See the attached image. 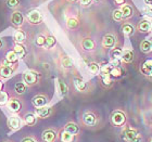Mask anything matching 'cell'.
<instances>
[{
    "label": "cell",
    "mask_w": 152,
    "mask_h": 142,
    "mask_svg": "<svg viewBox=\"0 0 152 142\" xmlns=\"http://www.w3.org/2000/svg\"><path fill=\"white\" fill-rule=\"evenodd\" d=\"M8 107L12 112H19L21 110V103H20L19 100L12 99V100H9V102H8Z\"/></svg>",
    "instance_id": "8fae6325"
},
{
    "label": "cell",
    "mask_w": 152,
    "mask_h": 142,
    "mask_svg": "<svg viewBox=\"0 0 152 142\" xmlns=\"http://www.w3.org/2000/svg\"><path fill=\"white\" fill-rule=\"evenodd\" d=\"M150 28H151V22L147 21V20H142V21H140L139 24H138V31L141 32V33L150 32Z\"/></svg>",
    "instance_id": "ba28073f"
},
{
    "label": "cell",
    "mask_w": 152,
    "mask_h": 142,
    "mask_svg": "<svg viewBox=\"0 0 152 142\" xmlns=\"http://www.w3.org/2000/svg\"><path fill=\"white\" fill-rule=\"evenodd\" d=\"M14 52L19 58H22L24 54H25V49L23 48V46H21L20 44H16L15 47H14Z\"/></svg>",
    "instance_id": "484cf974"
},
{
    "label": "cell",
    "mask_w": 152,
    "mask_h": 142,
    "mask_svg": "<svg viewBox=\"0 0 152 142\" xmlns=\"http://www.w3.org/2000/svg\"><path fill=\"white\" fill-rule=\"evenodd\" d=\"M112 16H113V20H115V21H122L123 20V15H122V12L120 10H114L113 13H112Z\"/></svg>",
    "instance_id": "d590c367"
},
{
    "label": "cell",
    "mask_w": 152,
    "mask_h": 142,
    "mask_svg": "<svg viewBox=\"0 0 152 142\" xmlns=\"http://www.w3.org/2000/svg\"><path fill=\"white\" fill-rule=\"evenodd\" d=\"M27 19L31 23L33 24H39L41 22V20H42V16H41L40 12L37 11V10H32V11H29L28 14H27Z\"/></svg>",
    "instance_id": "3957f363"
},
{
    "label": "cell",
    "mask_w": 152,
    "mask_h": 142,
    "mask_svg": "<svg viewBox=\"0 0 152 142\" xmlns=\"http://www.w3.org/2000/svg\"><path fill=\"white\" fill-rule=\"evenodd\" d=\"M42 139L45 142H53L56 140V133L53 130H46L42 135Z\"/></svg>",
    "instance_id": "5bb4252c"
},
{
    "label": "cell",
    "mask_w": 152,
    "mask_h": 142,
    "mask_svg": "<svg viewBox=\"0 0 152 142\" xmlns=\"http://www.w3.org/2000/svg\"><path fill=\"white\" fill-rule=\"evenodd\" d=\"M50 107H37L36 109V114H37L39 117H47L49 114H50Z\"/></svg>",
    "instance_id": "ac0fdd59"
},
{
    "label": "cell",
    "mask_w": 152,
    "mask_h": 142,
    "mask_svg": "<svg viewBox=\"0 0 152 142\" xmlns=\"http://www.w3.org/2000/svg\"><path fill=\"white\" fill-rule=\"evenodd\" d=\"M140 71H141V73H142L143 75L149 76V74L152 72V59H148V60L145 61L142 63V65H141Z\"/></svg>",
    "instance_id": "277c9868"
},
{
    "label": "cell",
    "mask_w": 152,
    "mask_h": 142,
    "mask_svg": "<svg viewBox=\"0 0 152 142\" xmlns=\"http://www.w3.org/2000/svg\"><path fill=\"white\" fill-rule=\"evenodd\" d=\"M124 139L126 140L127 142H140L141 141V138H140L139 133H137L135 129H132V128H127V129L124 130Z\"/></svg>",
    "instance_id": "6da1fadb"
},
{
    "label": "cell",
    "mask_w": 152,
    "mask_h": 142,
    "mask_svg": "<svg viewBox=\"0 0 152 142\" xmlns=\"http://www.w3.org/2000/svg\"><path fill=\"white\" fill-rule=\"evenodd\" d=\"M56 44V38L53 37V36H48L47 38H46V44H45V46H46V48L47 49H50V48H52Z\"/></svg>",
    "instance_id": "f1b7e54d"
},
{
    "label": "cell",
    "mask_w": 152,
    "mask_h": 142,
    "mask_svg": "<svg viewBox=\"0 0 152 142\" xmlns=\"http://www.w3.org/2000/svg\"><path fill=\"white\" fill-rule=\"evenodd\" d=\"M151 48H152V42L150 40H147V39H145V40L141 41V44H140V49H141V51H142V52H145V53H148V52H150V51H151Z\"/></svg>",
    "instance_id": "e0dca14e"
},
{
    "label": "cell",
    "mask_w": 152,
    "mask_h": 142,
    "mask_svg": "<svg viewBox=\"0 0 152 142\" xmlns=\"http://www.w3.org/2000/svg\"><path fill=\"white\" fill-rule=\"evenodd\" d=\"M83 120H84V123H85L87 126H94V125H96V123H97V117L92 113H86V114H84Z\"/></svg>",
    "instance_id": "5b68a950"
},
{
    "label": "cell",
    "mask_w": 152,
    "mask_h": 142,
    "mask_svg": "<svg viewBox=\"0 0 152 142\" xmlns=\"http://www.w3.org/2000/svg\"><path fill=\"white\" fill-rule=\"evenodd\" d=\"M150 142H152V140H151V141H150Z\"/></svg>",
    "instance_id": "11a10c76"
},
{
    "label": "cell",
    "mask_w": 152,
    "mask_h": 142,
    "mask_svg": "<svg viewBox=\"0 0 152 142\" xmlns=\"http://www.w3.org/2000/svg\"><path fill=\"white\" fill-rule=\"evenodd\" d=\"M46 103H47V99L42 97V95H37V97L33 99V104L35 105L36 107H42L46 105Z\"/></svg>",
    "instance_id": "4fadbf2b"
},
{
    "label": "cell",
    "mask_w": 152,
    "mask_h": 142,
    "mask_svg": "<svg viewBox=\"0 0 152 142\" xmlns=\"http://www.w3.org/2000/svg\"><path fill=\"white\" fill-rule=\"evenodd\" d=\"M120 11L122 12L123 19H127V17H129V16L133 15V8H132L129 4H122Z\"/></svg>",
    "instance_id": "52a82bcc"
},
{
    "label": "cell",
    "mask_w": 152,
    "mask_h": 142,
    "mask_svg": "<svg viewBox=\"0 0 152 142\" xmlns=\"http://www.w3.org/2000/svg\"><path fill=\"white\" fill-rule=\"evenodd\" d=\"M122 32L125 36H132L135 32V29H134L133 25H130V24H124L122 26Z\"/></svg>",
    "instance_id": "44dd1931"
},
{
    "label": "cell",
    "mask_w": 152,
    "mask_h": 142,
    "mask_svg": "<svg viewBox=\"0 0 152 142\" xmlns=\"http://www.w3.org/2000/svg\"><path fill=\"white\" fill-rule=\"evenodd\" d=\"M66 26L69 27L70 29H74L76 28L77 26H78V21L76 19H73V17H71V19L67 20L66 22Z\"/></svg>",
    "instance_id": "f546056e"
},
{
    "label": "cell",
    "mask_w": 152,
    "mask_h": 142,
    "mask_svg": "<svg viewBox=\"0 0 152 142\" xmlns=\"http://www.w3.org/2000/svg\"><path fill=\"white\" fill-rule=\"evenodd\" d=\"M151 11H152V9H151Z\"/></svg>",
    "instance_id": "9f6ffc18"
},
{
    "label": "cell",
    "mask_w": 152,
    "mask_h": 142,
    "mask_svg": "<svg viewBox=\"0 0 152 142\" xmlns=\"http://www.w3.org/2000/svg\"><path fill=\"white\" fill-rule=\"evenodd\" d=\"M151 129H152V125H151Z\"/></svg>",
    "instance_id": "f5cc1de1"
},
{
    "label": "cell",
    "mask_w": 152,
    "mask_h": 142,
    "mask_svg": "<svg viewBox=\"0 0 152 142\" xmlns=\"http://www.w3.org/2000/svg\"><path fill=\"white\" fill-rule=\"evenodd\" d=\"M45 44H46V37L45 36L40 35L36 38V44L37 46H45Z\"/></svg>",
    "instance_id": "ab89813d"
},
{
    "label": "cell",
    "mask_w": 152,
    "mask_h": 142,
    "mask_svg": "<svg viewBox=\"0 0 152 142\" xmlns=\"http://www.w3.org/2000/svg\"><path fill=\"white\" fill-rule=\"evenodd\" d=\"M71 1H76V0H71Z\"/></svg>",
    "instance_id": "f907efd6"
},
{
    "label": "cell",
    "mask_w": 152,
    "mask_h": 142,
    "mask_svg": "<svg viewBox=\"0 0 152 142\" xmlns=\"http://www.w3.org/2000/svg\"><path fill=\"white\" fill-rule=\"evenodd\" d=\"M112 70V66L110 65V64H107V65H103V66L100 68V75H110V72H111Z\"/></svg>",
    "instance_id": "4dcf8cb0"
},
{
    "label": "cell",
    "mask_w": 152,
    "mask_h": 142,
    "mask_svg": "<svg viewBox=\"0 0 152 142\" xmlns=\"http://www.w3.org/2000/svg\"><path fill=\"white\" fill-rule=\"evenodd\" d=\"M122 74H123V72H122V70L118 66L112 67L111 72H110V76H112V77H120Z\"/></svg>",
    "instance_id": "1f68e13d"
},
{
    "label": "cell",
    "mask_w": 152,
    "mask_h": 142,
    "mask_svg": "<svg viewBox=\"0 0 152 142\" xmlns=\"http://www.w3.org/2000/svg\"><path fill=\"white\" fill-rule=\"evenodd\" d=\"M7 102H8V95L0 91V105L6 104Z\"/></svg>",
    "instance_id": "f35d334b"
},
{
    "label": "cell",
    "mask_w": 152,
    "mask_h": 142,
    "mask_svg": "<svg viewBox=\"0 0 152 142\" xmlns=\"http://www.w3.org/2000/svg\"><path fill=\"white\" fill-rule=\"evenodd\" d=\"M65 131L72 133V135H76V133H78L79 128H78V126H77L76 124H74V123H69L66 125V126H65Z\"/></svg>",
    "instance_id": "d6986e66"
},
{
    "label": "cell",
    "mask_w": 152,
    "mask_h": 142,
    "mask_svg": "<svg viewBox=\"0 0 152 142\" xmlns=\"http://www.w3.org/2000/svg\"><path fill=\"white\" fill-rule=\"evenodd\" d=\"M114 2L116 3V4H124L125 0H114Z\"/></svg>",
    "instance_id": "ee69618b"
},
{
    "label": "cell",
    "mask_w": 152,
    "mask_h": 142,
    "mask_svg": "<svg viewBox=\"0 0 152 142\" xmlns=\"http://www.w3.org/2000/svg\"><path fill=\"white\" fill-rule=\"evenodd\" d=\"M58 88H59V92H60L61 95H65L69 91L66 84L63 82L62 80H58Z\"/></svg>",
    "instance_id": "7402d4cb"
},
{
    "label": "cell",
    "mask_w": 152,
    "mask_h": 142,
    "mask_svg": "<svg viewBox=\"0 0 152 142\" xmlns=\"http://www.w3.org/2000/svg\"><path fill=\"white\" fill-rule=\"evenodd\" d=\"M23 78H24V82L27 84V85H33V84H35L36 80H37V77H36V74L33 72H27L24 74L23 76Z\"/></svg>",
    "instance_id": "9c48e42d"
},
{
    "label": "cell",
    "mask_w": 152,
    "mask_h": 142,
    "mask_svg": "<svg viewBox=\"0 0 152 142\" xmlns=\"http://www.w3.org/2000/svg\"><path fill=\"white\" fill-rule=\"evenodd\" d=\"M1 89H2V82H0V91H1Z\"/></svg>",
    "instance_id": "7dc6e473"
},
{
    "label": "cell",
    "mask_w": 152,
    "mask_h": 142,
    "mask_svg": "<svg viewBox=\"0 0 152 142\" xmlns=\"http://www.w3.org/2000/svg\"><path fill=\"white\" fill-rule=\"evenodd\" d=\"M151 51H152V48H151Z\"/></svg>",
    "instance_id": "db71d44e"
},
{
    "label": "cell",
    "mask_w": 152,
    "mask_h": 142,
    "mask_svg": "<svg viewBox=\"0 0 152 142\" xmlns=\"http://www.w3.org/2000/svg\"><path fill=\"white\" fill-rule=\"evenodd\" d=\"M0 75L4 77V78H8V77L12 75V68L9 65H2L0 67Z\"/></svg>",
    "instance_id": "2e32d148"
},
{
    "label": "cell",
    "mask_w": 152,
    "mask_h": 142,
    "mask_svg": "<svg viewBox=\"0 0 152 142\" xmlns=\"http://www.w3.org/2000/svg\"><path fill=\"white\" fill-rule=\"evenodd\" d=\"M1 47H2V41H1V39H0V49H1Z\"/></svg>",
    "instance_id": "c3c4849f"
},
{
    "label": "cell",
    "mask_w": 152,
    "mask_h": 142,
    "mask_svg": "<svg viewBox=\"0 0 152 142\" xmlns=\"http://www.w3.org/2000/svg\"><path fill=\"white\" fill-rule=\"evenodd\" d=\"M145 1H146V3L148 4V6L152 8V0H145Z\"/></svg>",
    "instance_id": "f6af8a7d"
},
{
    "label": "cell",
    "mask_w": 152,
    "mask_h": 142,
    "mask_svg": "<svg viewBox=\"0 0 152 142\" xmlns=\"http://www.w3.org/2000/svg\"><path fill=\"white\" fill-rule=\"evenodd\" d=\"M150 34H151V36H152V25H151V28H150Z\"/></svg>",
    "instance_id": "681fc988"
},
{
    "label": "cell",
    "mask_w": 152,
    "mask_h": 142,
    "mask_svg": "<svg viewBox=\"0 0 152 142\" xmlns=\"http://www.w3.org/2000/svg\"><path fill=\"white\" fill-rule=\"evenodd\" d=\"M14 40H15L18 44L23 42V41L25 40V34L23 32H21V31H16V32L14 33Z\"/></svg>",
    "instance_id": "d4e9b609"
},
{
    "label": "cell",
    "mask_w": 152,
    "mask_h": 142,
    "mask_svg": "<svg viewBox=\"0 0 152 142\" xmlns=\"http://www.w3.org/2000/svg\"><path fill=\"white\" fill-rule=\"evenodd\" d=\"M122 60L126 63H129L134 60V53L132 50H124L122 53Z\"/></svg>",
    "instance_id": "9a60e30c"
},
{
    "label": "cell",
    "mask_w": 152,
    "mask_h": 142,
    "mask_svg": "<svg viewBox=\"0 0 152 142\" xmlns=\"http://www.w3.org/2000/svg\"><path fill=\"white\" fill-rule=\"evenodd\" d=\"M18 59H19V57L16 55L14 51H10V52H8V54H7V61L10 62V63H14V62H16Z\"/></svg>",
    "instance_id": "83f0119b"
},
{
    "label": "cell",
    "mask_w": 152,
    "mask_h": 142,
    "mask_svg": "<svg viewBox=\"0 0 152 142\" xmlns=\"http://www.w3.org/2000/svg\"><path fill=\"white\" fill-rule=\"evenodd\" d=\"M110 65L112 67H116L120 65V60H117V59H111V62H110Z\"/></svg>",
    "instance_id": "b9f144b4"
},
{
    "label": "cell",
    "mask_w": 152,
    "mask_h": 142,
    "mask_svg": "<svg viewBox=\"0 0 152 142\" xmlns=\"http://www.w3.org/2000/svg\"><path fill=\"white\" fill-rule=\"evenodd\" d=\"M15 91L19 93V95H22L24 92L26 91V87L25 85L23 84V82H19V84H16L15 85Z\"/></svg>",
    "instance_id": "836d02e7"
},
{
    "label": "cell",
    "mask_w": 152,
    "mask_h": 142,
    "mask_svg": "<svg viewBox=\"0 0 152 142\" xmlns=\"http://www.w3.org/2000/svg\"><path fill=\"white\" fill-rule=\"evenodd\" d=\"M102 44L103 47L105 48H113L114 44H115V38L112 35H107L103 37V40H102Z\"/></svg>",
    "instance_id": "30bf717a"
},
{
    "label": "cell",
    "mask_w": 152,
    "mask_h": 142,
    "mask_svg": "<svg viewBox=\"0 0 152 142\" xmlns=\"http://www.w3.org/2000/svg\"><path fill=\"white\" fill-rule=\"evenodd\" d=\"M89 71H90V73H92V74H98L99 71H100V66H99V64L95 63V62L90 63L89 64Z\"/></svg>",
    "instance_id": "d6a6232c"
},
{
    "label": "cell",
    "mask_w": 152,
    "mask_h": 142,
    "mask_svg": "<svg viewBox=\"0 0 152 142\" xmlns=\"http://www.w3.org/2000/svg\"><path fill=\"white\" fill-rule=\"evenodd\" d=\"M36 122V118L34 116V114H27L25 116V123L27 125H33Z\"/></svg>",
    "instance_id": "e575fe53"
},
{
    "label": "cell",
    "mask_w": 152,
    "mask_h": 142,
    "mask_svg": "<svg viewBox=\"0 0 152 142\" xmlns=\"http://www.w3.org/2000/svg\"><path fill=\"white\" fill-rule=\"evenodd\" d=\"M90 2H91V0H80V4L84 7H87L90 4Z\"/></svg>",
    "instance_id": "7bdbcfd3"
},
{
    "label": "cell",
    "mask_w": 152,
    "mask_h": 142,
    "mask_svg": "<svg viewBox=\"0 0 152 142\" xmlns=\"http://www.w3.org/2000/svg\"><path fill=\"white\" fill-rule=\"evenodd\" d=\"M95 1H99V0H95Z\"/></svg>",
    "instance_id": "816d5d0a"
},
{
    "label": "cell",
    "mask_w": 152,
    "mask_h": 142,
    "mask_svg": "<svg viewBox=\"0 0 152 142\" xmlns=\"http://www.w3.org/2000/svg\"><path fill=\"white\" fill-rule=\"evenodd\" d=\"M74 85H75L76 89H77V90H79V91H84V90L86 89V87H87L86 82L80 78H75V79H74Z\"/></svg>",
    "instance_id": "ffe728a7"
},
{
    "label": "cell",
    "mask_w": 152,
    "mask_h": 142,
    "mask_svg": "<svg viewBox=\"0 0 152 142\" xmlns=\"http://www.w3.org/2000/svg\"><path fill=\"white\" fill-rule=\"evenodd\" d=\"M11 22L16 26H21L23 24V15L19 11H14L11 15Z\"/></svg>",
    "instance_id": "8992f818"
},
{
    "label": "cell",
    "mask_w": 152,
    "mask_h": 142,
    "mask_svg": "<svg viewBox=\"0 0 152 142\" xmlns=\"http://www.w3.org/2000/svg\"><path fill=\"white\" fill-rule=\"evenodd\" d=\"M72 61H71V59H69V58H64L63 60H62V66L64 67V68H71L72 67Z\"/></svg>",
    "instance_id": "8d00e7d4"
},
{
    "label": "cell",
    "mask_w": 152,
    "mask_h": 142,
    "mask_svg": "<svg viewBox=\"0 0 152 142\" xmlns=\"http://www.w3.org/2000/svg\"><path fill=\"white\" fill-rule=\"evenodd\" d=\"M122 53H123V50L122 49H118V48H115L111 51V59H117L120 60L122 59Z\"/></svg>",
    "instance_id": "4316f807"
},
{
    "label": "cell",
    "mask_w": 152,
    "mask_h": 142,
    "mask_svg": "<svg viewBox=\"0 0 152 142\" xmlns=\"http://www.w3.org/2000/svg\"><path fill=\"white\" fill-rule=\"evenodd\" d=\"M82 46H83V48H84L85 50L91 51V50H94V49H95L96 44H95V41L92 40V39H90V38H85V39L83 40V42H82Z\"/></svg>",
    "instance_id": "7c38bea8"
},
{
    "label": "cell",
    "mask_w": 152,
    "mask_h": 142,
    "mask_svg": "<svg viewBox=\"0 0 152 142\" xmlns=\"http://www.w3.org/2000/svg\"><path fill=\"white\" fill-rule=\"evenodd\" d=\"M9 125L11 128H13V129H19L20 126H21V122H20V119L18 118V117H11L9 119Z\"/></svg>",
    "instance_id": "603a6c76"
},
{
    "label": "cell",
    "mask_w": 152,
    "mask_h": 142,
    "mask_svg": "<svg viewBox=\"0 0 152 142\" xmlns=\"http://www.w3.org/2000/svg\"><path fill=\"white\" fill-rule=\"evenodd\" d=\"M112 123L115 125V126H122L124 123H125V120H126V117H125V114L123 112H121V111H116V112H114L112 114Z\"/></svg>",
    "instance_id": "7a4b0ae2"
},
{
    "label": "cell",
    "mask_w": 152,
    "mask_h": 142,
    "mask_svg": "<svg viewBox=\"0 0 152 142\" xmlns=\"http://www.w3.org/2000/svg\"><path fill=\"white\" fill-rule=\"evenodd\" d=\"M73 139H74V135L67 133L65 130L61 133V140H62V142H72Z\"/></svg>",
    "instance_id": "cb8c5ba5"
},
{
    "label": "cell",
    "mask_w": 152,
    "mask_h": 142,
    "mask_svg": "<svg viewBox=\"0 0 152 142\" xmlns=\"http://www.w3.org/2000/svg\"><path fill=\"white\" fill-rule=\"evenodd\" d=\"M101 78H102V82H103V84H104L105 86L111 85L112 80H111V76L110 75H102Z\"/></svg>",
    "instance_id": "74e56055"
},
{
    "label": "cell",
    "mask_w": 152,
    "mask_h": 142,
    "mask_svg": "<svg viewBox=\"0 0 152 142\" xmlns=\"http://www.w3.org/2000/svg\"><path fill=\"white\" fill-rule=\"evenodd\" d=\"M7 4L9 8H15L19 6V0H7Z\"/></svg>",
    "instance_id": "60d3db41"
},
{
    "label": "cell",
    "mask_w": 152,
    "mask_h": 142,
    "mask_svg": "<svg viewBox=\"0 0 152 142\" xmlns=\"http://www.w3.org/2000/svg\"><path fill=\"white\" fill-rule=\"evenodd\" d=\"M22 142H35L33 139H31V138H27V139H24Z\"/></svg>",
    "instance_id": "bcb514c9"
}]
</instances>
